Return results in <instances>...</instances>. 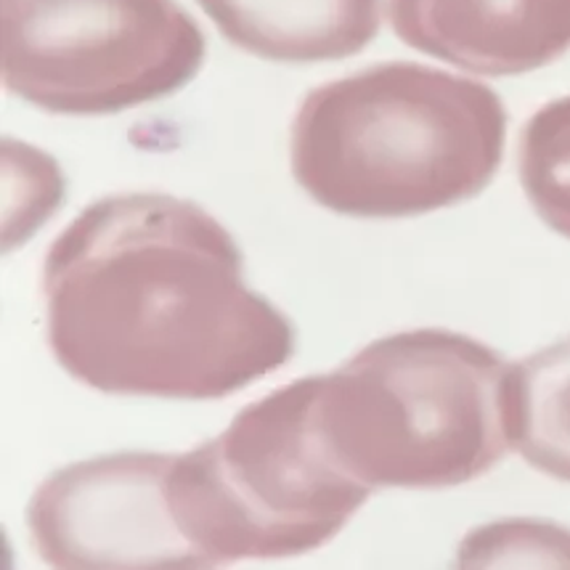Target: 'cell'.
Returning <instances> with one entry per match:
<instances>
[{"label": "cell", "instance_id": "obj_6", "mask_svg": "<svg viewBox=\"0 0 570 570\" xmlns=\"http://www.w3.org/2000/svg\"><path fill=\"white\" fill-rule=\"evenodd\" d=\"M176 454L120 451L67 464L27 507L35 552L53 568H205L170 504Z\"/></svg>", "mask_w": 570, "mask_h": 570}, {"label": "cell", "instance_id": "obj_5", "mask_svg": "<svg viewBox=\"0 0 570 570\" xmlns=\"http://www.w3.org/2000/svg\"><path fill=\"white\" fill-rule=\"evenodd\" d=\"M207 40L178 0H0V75L51 115H117L197 78Z\"/></svg>", "mask_w": 570, "mask_h": 570}, {"label": "cell", "instance_id": "obj_7", "mask_svg": "<svg viewBox=\"0 0 570 570\" xmlns=\"http://www.w3.org/2000/svg\"><path fill=\"white\" fill-rule=\"evenodd\" d=\"M387 13L409 48L489 78L533 72L570 48V0H391Z\"/></svg>", "mask_w": 570, "mask_h": 570}, {"label": "cell", "instance_id": "obj_3", "mask_svg": "<svg viewBox=\"0 0 570 570\" xmlns=\"http://www.w3.org/2000/svg\"><path fill=\"white\" fill-rule=\"evenodd\" d=\"M510 370L459 332H399L318 374V430L372 491L470 483L512 451Z\"/></svg>", "mask_w": 570, "mask_h": 570}, {"label": "cell", "instance_id": "obj_10", "mask_svg": "<svg viewBox=\"0 0 570 570\" xmlns=\"http://www.w3.org/2000/svg\"><path fill=\"white\" fill-rule=\"evenodd\" d=\"M518 173L539 218L570 239V96L544 104L525 122Z\"/></svg>", "mask_w": 570, "mask_h": 570}, {"label": "cell", "instance_id": "obj_1", "mask_svg": "<svg viewBox=\"0 0 570 570\" xmlns=\"http://www.w3.org/2000/svg\"><path fill=\"white\" fill-rule=\"evenodd\" d=\"M43 295L53 358L109 395L218 401L295 353L228 228L170 194L88 205L48 247Z\"/></svg>", "mask_w": 570, "mask_h": 570}, {"label": "cell", "instance_id": "obj_2", "mask_svg": "<svg viewBox=\"0 0 570 570\" xmlns=\"http://www.w3.org/2000/svg\"><path fill=\"white\" fill-rule=\"evenodd\" d=\"M504 141V104L489 86L385 61L305 96L289 159L297 186L326 210L412 218L478 197Z\"/></svg>", "mask_w": 570, "mask_h": 570}, {"label": "cell", "instance_id": "obj_8", "mask_svg": "<svg viewBox=\"0 0 570 570\" xmlns=\"http://www.w3.org/2000/svg\"><path fill=\"white\" fill-rule=\"evenodd\" d=\"M228 43L279 65L356 57L377 38L382 0H197Z\"/></svg>", "mask_w": 570, "mask_h": 570}, {"label": "cell", "instance_id": "obj_4", "mask_svg": "<svg viewBox=\"0 0 570 570\" xmlns=\"http://www.w3.org/2000/svg\"><path fill=\"white\" fill-rule=\"evenodd\" d=\"M316 395L318 377L289 382L173 459V512L205 568L314 552L370 499L326 446Z\"/></svg>", "mask_w": 570, "mask_h": 570}, {"label": "cell", "instance_id": "obj_9", "mask_svg": "<svg viewBox=\"0 0 570 570\" xmlns=\"http://www.w3.org/2000/svg\"><path fill=\"white\" fill-rule=\"evenodd\" d=\"M510 438L533 470L570 483V337L512 364Z\"/></svg>", "mask_w": 570, "mask_h": 570}]
</instances>
